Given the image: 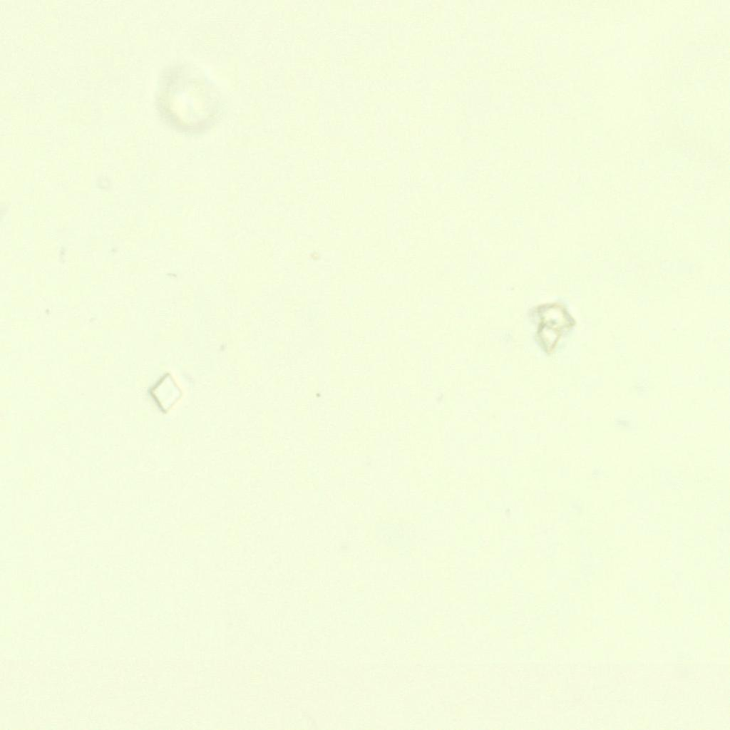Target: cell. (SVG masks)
I'll return each mask as SVG.
<instances>
[{"mask_svg": "<svg viewBox=\"0 0 730 730\" xmlns=\"http://www.w3.org/2000/svg\"><path fill=\"white\" fill-rule=\"evenodd\" d=\"M540 324L538 336L546 351L555 346L562 331L574 324V320L562 305L552 303L541 305L538 309Z\"/></svg>", "mask_w": 730, "mask_h": 730, "instance_id": "2", "label": "cell"}, {"mask_svg": "<svg viewBox=\"0 0 730 730\" xmlns=\"http://www.w3.org/2000/svg\"><path fill=\"white\" fill-rule=\"evenodd\" d=\"M156 103L170 126L189 134L209 130L224 110L222 93L214 81L200 69L184 62L164 69Z\"/></svg>", "mask_w": 730, "mask_h": 730, "instance_id": "1", "label": "cell"}]
</instances>
